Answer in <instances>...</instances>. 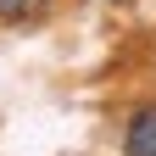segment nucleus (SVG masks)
<instances>
[{"instance_id": "1", "label": "nucleus", "mask_w": 156, "mask_h": 156, "mask_svg": "<svg viewBox=\"0 0 156 156\" xmlns=\"http://www.w3.org/2000/svg\"><path fill=\"white\" fill-rule=\"evenodd\" d=\"M123 156H156V101H145L123 128Z\"/></svg>"}, {"instance_id": "2", "label": "nucleus", "mask_w": 156, "mask_h": 156, "mask_svg": "<svg viewBox=\"0 0 156 156\" xmlns=\"http://www.w3.org/2000/svg\"><path fill=\"white\" fill-rule=\"evenodd\" d=\"M50 0H0V23H34Z\"/></svg>"}]
</instances>
